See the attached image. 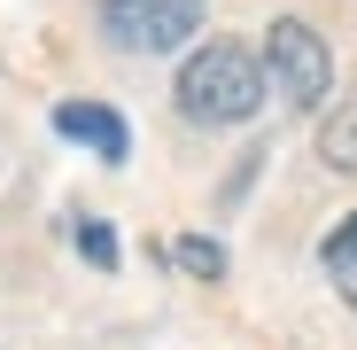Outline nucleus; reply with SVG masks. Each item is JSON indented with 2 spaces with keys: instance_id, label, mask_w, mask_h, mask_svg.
I'll list each match as a JSON object with an SVG mask.
<instances>
[{
  "instance_id": "nucleus-5",
  "label": "nucleus",
  "mask_w": 357,
  "mask_h": 350,
  "mask_svg": "<svg viewBox=\"0 0 357 350\" xmlns=\"http://www.w3.org/2000/svg\"><path fill=\"white\" fill-rule=\"evenodd\" d=\"M319 148H326V163L334 171H357V94L326 117V133H319Z\"/></svg>"
},
{
  "instance_id": "nucleus-3",
  "label": "nucleus",
  "mask_w": 357,
  "mask_h": 350,
  "mask_svg": "<svg viewBox=\"0 0 357 350\" xmlns=\"http://www.w3.org/2000/svg\"><path fill=\"white\" fill-rule=\"evenodd\" d=\"M202 24V0H101V31L132 54H171Z\"/></svg>"
},
{
  "instance_id": "nucleus-6",
  "label": "nucleus",
  "mask_w": 357,
  "mask_h": 350,
  "mask_svg": "<svg viewBox=\"0 0 357 350\" xmlns=\"http://www.w3.org/2000/svg\"><path fill=\"white\" fill-rule=\"evenodd\" d=\"M178 265H187L195 280H218V272H225V249L202 242V233H187V242H178Z\"/></svg>"
},
{
  "instance_id": "nucleus-8",
  "label": "nucleus",
  "mask_w": 357,
  "mask_h": 350,
  "mask_svg": "<svg viewBox=\"0 0 357 350\" xmlns=\"http://www.w3.org/2000/svg\"><path fill=\"white\" fill-rule=\"evenodd\" d=\"M326 265L342 272V265H357V218L342 226V233H326Z\"/></svg>"
},
{
  "instance_id": "nucleus-7",
  "label": "nucleus",
  "mask_w": 357,
  "mask_h": 350,
  "mask_svg": "<svg viewBox=\"0 0 357 350\" xmlns=\"http://www.w3.org/2000/svg\"><path fill=\"white\" fill-rule=\"evenodd\" d=\"M78 249H86L93 265H116V242H109V226H101V218H78Z\"/></svg>"
},
{
  "instance_id": "nucleus-1",
  "label": "nucleus",
  "mask_w": 357,
  "mask_h": 350,
  "mask_svg": "<svg viewBox=\"0 0 357 350\" xmlns=\"http://www.w3.org/2000/svg\"><path fill=\"white\" fill-rule=\"evenodd\" d=\"M257 101H264V63L249 47L210 39L202 54H187V71H178V109H187L195 125H241V117H257Z\"/></svg>"
},
{
  "instance_id": "nucleus-9",
  "label": "nucleus",
  "mask_w": 357,
  "mask_h": 350,
  "mask_svg": "<svg viewBox=\"0 0 357 350\" xmlns=\"http://www.w3.org/2000/svg\"><path fill=\"white\" fill-rule=\"evenodd\" d=\"M334 280H342V296H349V304H357V265H342V272H334Z\"/></svg>"
},
{
  "instance_id": "nucleus-4",
  "label": "nucleus",
  "mask_w": 357,
  "mask_h": 350,
  "mask_svg": "<svg viewBox=\"0 0 357 350\" xmlns=\"http://www.w3.org/2000/svg\"><path fill=\"white\" fill-rule=\"evenodd\" d=\"M54 133H63V140H86V148L109 156V163H125V148H132L125 117L101 109V101H63V109H54Z\"/></svg>"
},
{
  "instance_id": "nucleus-2",
  "label": "nucleus",
  "mask_w": 357,
  "mask_h": 350,
  "mask_svg": "<svg viewBox=\"0 0 357 350\" xmlns=\"http://www.w3.org/2000/svg\"><path fill=\"white\" fill-rule=\"evenodd\" d=\"M264 86L287 94L295 109H319V101H326L334 54H326V39H319L303 16H280V24H272V39H264Z\"/></svg>"
}]
</instances>
